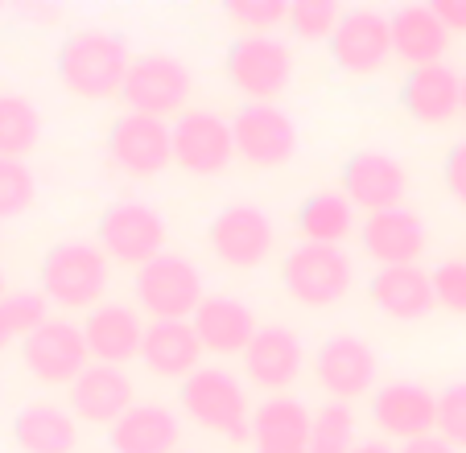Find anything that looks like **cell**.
I'll use <instances>...</instances> for the list:
<instances>
[{
    "mask_svg": "<svg viewBox=\"0 0 466 453\" xmlns=\"http://www.w3.org/2000/svg\"><path fill=\"white\" fill-rule=\"evenodd\" d=\"M203 342L194 334V322H149L145 326L141 358L157 379H190L198 371Z\"/></svg>",
    "mask_w": 466,
    "mask_h": 453,
    "instance_id": "83f0119b",
    "label": "cell"
},
{
    "mask_svg": "<svg viewBox=\"0 0 466 453\" xmlns=\"http://www.w3.org/2000/svg\"><path fill=\"white\" fill-rule=\"evenodd\" d=\"M355 417L347 404L330 400L314 412V428H309L306 453H351L355 449Z\"/></svg>",
    "mask_w": 466,
    "mask_h": 453,
    "instance_id": "d6a6232c",
    "label": "cell"
},
{
    "mask_svg": "<svg viewBox=\"0 0 466 453\" xmlns=\"http://www.w3.org/2000/svg\"><path fill=\"white\" fill-rule=\"evenodd\" d=\"M351 453H396V449L388 441H363V445H355Z\"/></svg>",
    "mask_w": 466,
    "mask_h": 453,
    "instance_id": "7bdbcfd3",
    "label": "cell"
},
{
    "mask_svg": "<svg viewBox=\"0 0 466 453\" xmlns=\"http://www.w3.org/2000/svg\"><path fill=\"white\" fill-rule=\"evenodd\" d=\"M281 280L293 301H301V306H309V309H326V306H339V301L351 293L355 268L343 247L301 244L285 256Z\"/></svg>",
    "mask_w": 466,
    "mask_h": 453,
    "instance_id": "8992f818",
    "label": "cell"
},
{
    "mask_svg": "<svg viewBox=\"0 0 466 453\" xmlns=\"http://www.w3.org/2000/svg\"><path fill=\"white\" fill-rule=\"evenodd\" d=\"M132 70V54L124 37L107 29L71 34L58 50V83L79 99H116L124 96V79Z\"/></svg>",
    "mask_w": 466,
    "mask_h": 453,
    "instance_id": "6da1fadb",
    "label": "cell"
},
{
    "mask_svg": "<svg viewBox=\"0 0 466 453\" xmlns=\"http://www.w3.org/2000/svg\"><path fill=\"white\" fill-rule=\"evenodd\" d=\"M107 157L132 177H153L174 166V128L157 116L124 112L107 132Z\"/></svg>",
    "mask_w": 466,
    "mask_h": 453,
    "instance_id": "8fae6325",
    "label": "cell"
},
{
    "mask_svg": "<svg viewBox=\"0 0 466 453\" xmlns=\"http://www.w3.org/2000/svg\"><path fill=\"white\" fill-rule=\"evenodd\" d=\"M400 104L417 124H450L462 112V75L441 66V62L409 70L405 87H400Z\"/></svg>",
    "mask_w": 466,
    "mask_h": 453,
    "instance_id": "603a6c76",
    "label": "cell"
},
{
    "mask_svg": "<svg viewBox=\"0 0 466 453\" xmlns=\"http://www.w3.org/2000/svg\"><path fill=\"white\" fill-rule=\"evenodd\" d=\"M13 437L25 453H75L79 425H75V412L58 404H29L13 420Z\"/></svg>",
    "mask_w": 466,
    "mask_h": 453,
    "instance_id": "f1b7e54d",
    "label": "cell"
},
{
    "mask_svg": "<svg viewBox=\"0 0 466 453\" xmlns=\"http://www.w3.org/2000/svg\"><path fill=\"white\" fill-rule=\"evenodd\" d=\"M207 239H211V252L223 264H231V268H256V264H264V256L273 252V218L264 215L260 206L236 202V206H223L215 215Z\"/></svg>",
    "mask_w": 466,
    "mask_h": 453,
    "instance_id": "4fadbf2b",
    "label": "cell"
},
{
    "mask_svg": "<svg viewBox=\"0 0 466 453\" xmlns=\"http://www.w3.org/2000/svg\"><path fill=\"white\" fill-rule=\"evenodd\" d=\"M42 140V112L25 96H0V157L25 161Z\"/></svg>",
    "mask_w": 466,
    "mask_h": 453,
    "instance_id": "4dcf8cb0",
    "label": "cell"
},
{
    "mask_svg": "<svg viewBox=\"0 0 466 453\" xmlns=\"http://www.w3.org/2000/svg\"><path fill=\"white\" fill-rule=\"evenodd\" d=\"M433 13L441 17V25H446L450 34H466V0H438Z\"/></svg>",
    "mask_w": 466,
    "mask_h": 453,
    "instance_id": "ab89813d",
    "label": "cell"
},
{
    "mask_svg": "<svg viewBox=\"0 0 466 453\" xmlns=\"http://www.w3.org/2000/svg\"><path fill=\"white\" fill-rule=\"evenodd\" d=\"M228 79L248 104H273L293 79V54L281 37H239L228 50Z\"/></svg>",
    "mask_w": 466,
    "mask_h": 453,
    "instance_id": "ba28073f",
    "label": "cell"
},
{
    "mask_svg": "<svg viewBox=\"0 0 466 453\" xmlns=\"http://www.w3.org/2000/svg\"><path fill=\"white\" fill-rule=\"evenodd\" d=\"M21 13H25V17H34V21H54V17H58V9H42V5H21Z\"/></svg>",
    "mask_w": 466,
    "mask_h": 453,
    "instance_id": "b9f144b4",
    "label": "cell"
},
{
    "mask_svg": "<svg viewBox=\"0 0 466 453\" xmlns=\"http://www.w3.org/2000/svg\"><path fill=\"white\" fill-rule=\"evenodd\" d=\"M450 45V29L433 13V5H405L392 13V54L413 70L438 66Z\"/></svg>",
    "mask_w": 466,
    "mask_h": 453,
    "instance_id": "4316f807",
    "label": "cell"
},
{
    "mask_svg": "<svg viewBox=\"0 0 466 453\" xmlns=\"http://www.w3.org/2000/svg\"><path fill=\"white\" fill-rule=\"evenodd\" d=\"M371 420L396 441H421L438 433V396L413 379H396L371 396Z\"/></svg>",
    "mask_w": 466,
    "mask_h": 453,
    "instance_id": "e0dca14e",
    "label": "cell"
},
{
    "mask_svg": "<svg viewBox=\"0 0 466 453\" xmlns=\"http://www.w3.org/2000/svg\"><path fill=\"white\" fill-rule=\"evenodd\" d=\"M190 322H194L198 342H203V350H211V355H244L252 347L256 330H260L252 309L239 297H228V293L207 297Z\"/></svg>",
    "mask_w": 466,
    "mask_h": 453,
    "instance_id": "7402d4cb",
    "label": "cell"
},
{
    "mask_svg": "<svg viewBox=\"0 0 466 453\" xmlns=\"http://www.w3.org/2000/svg\"><path fill=\"white\" fill-rule=\"evenodd\" d=\"M177 441L182 428L166 404H137L107 428L112 453H177Z\"/></svg>",
    "mask_w": 466,
    "mask_h": 453,
    "instance_id": "484cf974",
    "label": "cell"
},
{
    "mask_svg": "<svg viewBox=\"0 0 466 453\" xmlns=\"http://www.w3.org/2000/svg\"><path fill=\"white\" fill-rule=\"evenodd\" d=\"M174 166H182L194 177H215L236 157V136L231 120L207 107H186L174 124Z\"/></svg>",
    "mask_w": 466,
    "mask_h": 453,
    "instance_id": "9c48e42d",
    "label": "cell"
},
{
    "mask_svg": "<svg viewBox=\"0 0 466 453\" xmlns=\"http://www.w3.org/2000/svg\"><path fill=\"white\" fill-rule=\"evenodd\" d=\"M400 453H458L450 441H441L438 433L433 437H421V441H409V445H400Z\"/></svg>",
    "mask_w": 466,
    "mask_h": 453,
    "instance_id": "60d3db41",
    "label": "cell"
},
{
    "mask_svg": "<svg viewBox=\"0 0 466 453\" xmlns=\"http://www.w3.org/2000/svg\"><path fill=\"white\" fill-rule=\"evenodd\" d=\"M50 322V301L42 293H9L0 301V350L25 342Z\"/></svg>",
    "mask_w": 466,
    "mask_h": 453,
    "instance_id": "1f68e13d",
    "label": "cell"
},
{
    "mask_svg": "<svg viewBox=\"0 0 466 453\" xmlns=\"http://www.w3.org/2000/svg\"><path fill=\"white\" fill-rule=\"evenodd\" d=\"M83 338H87V350L96 363L120 367L141 355L145 326L128 306H96L83 322Z\"/></svg>",
    "mask_w": 466,
    "mask_h": 453,
    "instance_id": "d4e9b609",
    "label": "cell"
},
{
    "mask_svg": "<svg viewBox=\"0 0 466 453\" xmlns=\"http://www.w3.org/2000/svg\"><path fill=\"white\" fill-rule=\"evenodd\" d=\"M306 367V350L301 338L289 326H260L252 338V347L244 350V371L256 388L268 392H285Z\"/></svg>",
    "mask_w": 466,
    "mask_h": 453,
    "instance_id": "ffe728a7",
    "label": "cell"
},
{
    "mask_svg": "<svg viewBox=\"0 0 466 453\" xmlns=\"http://www.w3.org/2000/svg\"><path fill=\"white\" fill-rule=\"evenodd\" d=\"M194 91V79L190 70H186L182 58L174 54H141V58H132V70L128 79H124V104L128 112H141V116H182L186 112V99Z\"/></svg>",
    "mask_w": 466,
    "mask_h": 453,
    "instance_id": "52a82bcc",
    "label": "cell"
},
{
    "mask_svg": "<svg viewBox=\"0 0 466 453\" xmlns=\"http://www.w3.org/2000/svg\"><path fill=\"white\" fill-rule=\"evenodd\" d=\"M343 21V9L335 0H298L289 5V29L301 42H330Z\"/></svg>",
    "mask_w": 466,
    "mask_h": 453,
    "instance_id": "836d02e7",
    "label": "cell"
},
{
    "mask_svg": "<svg viewBox=\"0 0 466 453\" xmlns=\"http://www.w3.org/2000/svg\"><path fill=\"white\" fill-rule=\"evenodd\" d=\"M5 297H9V285H5V272H0V301H5Z\"/></svg>",
    "mask_w": 466,
    "mask_h": 453,
    "instance_id": "ee69618b",
    "label": "cell"
},
{
    "mask_svg": "<svg viewBox=\"0 0 466 453\" xmlns=\"http://www.w3.org/2000/svg\"><path fill=\"white\" fill-rule=\"evenodd\" d=\"M425 244H430V236H425L421 215L405 206L368 215V223H363V252L380 268H409L425 256Z\"/></svg>",
    "mask_w": 466,
    "mask_h": 453,
    "instance_id": "ac0fdd59",
    "label": "cell"
},
{
    "mask_svg": "<svg viewBox=\"0 0 466 453\" xmlns=\"http://www.w3.org/2000/svg\"><path fill=\"white\" fill-rule=\"evenodd\" d=\"M107 272L112 260L99 252V244L66 239L42 260V297L62 309H96V301L107 293Z\"/></svg>",
    "mask_w": 466,
    "mask_h": 453,
    "instance_id": "7a4b0ae2",
    "label": "cell"
},
{
    "mask_svg": "<svg viewBox=\"0 0 466 453\" xmlns=\"http://www.w3.org/2000/svg\"><path fill=\"white\" fill-rule=\"evenodd\" d=\"M462 116H466V75H462Z\"/></svg>",
    "mask_w": 466,
    "mask_h": 453,
    "instance_id": "f6af8a7d",
    "label": "cell"
},
{
    "mask_svg": "<svg viewBox=\"0 0 466 453\" xmlns=\"http://www.w3.org/2000/svg\"><path fill=\"white\" fill-rule=\"evenodd\" d=\"M21 358H25L29 375L37 384H75L83 371L91 367V350L87 338H83V326H71L62 317H50L37 334H29L21 342Z\"/></svg>",
    "mask_w": 466,
    "mask_h": 453,
    "instance_id": "7c38bea8",
    "label": "cell"
},
{
    "mask_svg": "<svg viewBox=\"0 0 466 453\" xmlns=\"http://www.w3.org/2000/svg\"><path fill=\"white\" fill-rule=\"evenodd\" d=\"M433 297L450 314H466V260H441L433 268Z\"/></svg>",
    "mask_w": 466,
    "mask_h": 453,
    "instance_id": "74e56055",
    "label": "cell"
},
{
    "mask_svg": "<svg viewBox=\"0 0 466 453\" xmlns=\"http://www.w3.org/2000/svg\"><path fill=\"white\" fill-rule=\"evenodd\" d=\"M137 301L145 314H153V322H190L207 301L203 272L186 256L161 252L157 260L137 272Z\"/></svg>",
    "mask_w": 466,
    "mask_h": 453,
    "instance_id": "277c9868",
    "label": "cell"
},
{
    "mask_svg": "<svg viewBox=\"0 0 466 453\" xmlns=\"http://www.w3.org/2000/svg\"><path fill=\"white\" fill-rule=\"evenodd\" d=\"M438 437L454 449H466V384H450L438 392Z\"/></svg>",
    "mask_w": 466,
    "mask_h": 453,
    "instance_id": "8d00e7d4",
    "label": "cell"
},
{
    "mask_svg": "<svg viewBox=\"0 0 466 453\" xmlns=\"http://www.w3.org/2000/svg\"><path fill=\"white\" fill-rule=\"evenodd\" d=\"M409 190V174L405 166L392 157V153H380V148H363L343 166V194L351 206L380 215V210H396L405 202Z\"/></svg>",
    "mask_w": 466,
    "mask_h": 453,
    "instance_id": "9a60e30c",
    "label": "cell"
},
{
    "mask_svg": "<svg viewBox=\"0 0 466 453\" xmlns=\"http://www.w3.org/2000/svg\"><path fill=\"white\" fill-rule=\"evenodd\" d=\"M371 306L380 309L392 322H421L438 297H433V272H425L421 264H409V268H380L368 285Z\"/></svg>",
    "mask_w": 466,
    "mask_h": 453,
    "instance_id": "44dd1931",
    "label": "cell"
},
{
    "mask_svg": "<svg viewBox=\"0 0 466 453\" xmlns=\"http://www.w3.org/2000/svg\"><path fill=\"white\" fill-rule=\"evenodd\" d=\"M298 231L306 236V244L339 247L355 231V206L347 202V194H339V190H318L301 202Z\"/></svg>",
    "mask_w": 466,
    "mask_h": 453,
    "instance_id": "f546056e",
    "label": "cell"
},
{
    "mask_svg": "<svg viewBox=\"0 0 466 453\" xmlns=\"http://www.w3.org/2000/svg\"><path fill=\"white\" fill-rule=\"evenodd\" d=\"M441 174H446V190L466 206V140H458V145L446 153V166H441Z\"/></svg>",
    "mask_w": 466,
    "mask_h": 453,
    "instance_id": "f35d334b",
    "label": "cell"
},
{
    "mask_svg": "<svg viewBox=\"0 0 466 453\" xmlns=\"http://www.w3.org/2000/svg\"><path fill=\"white\" fill-rule=\"evenodd\" d=\"M182 400L186 417L198 420L203 428L228 437V441H252V408L239 388V379L223 367H198L190 379H182Z\"/></svg>",
    "mask_w": 466,
    "mask_h": 453,
    "instance_id": "3957f363",
    "label": "cell"
},
{
    "mask_svg": "<svg viewBox=\"0 0 466 453\" xmlns=\"http://www.w3.org/2000/svg\"><path fill=\"white\" fill-rule=\"evenodd\" d=\"M132 379L124 375V367H107V363H91L87 371L71 384V412L75 420H87V425H107L124 417L128 408H137L132 400Z\"/></svg>",
    "mask_w": 466,
    "mask_h": 453,
    "instance_id": "d6986e66",
    "label": "cell"
},
{
    "mask_svg": "<svg viewBox=\"0 0 466 453\" xmlns=\"http://www.w3.org/2000/svg\"><path fill=\"white\" fill-rule=\"evenodd\" d=\"M37 198V182H34V169L25 161H13V157H0V218H17L34 206Z\"/></svg>",
    "mask_w": 466,
    "mask_h": 453,
    "instance_id": "e575fe53",
    "label": "cell"
},
{
    "mask_svg": "<svg viewBox=\"0 0 466 453\" xmlns=\"http://www.w3.org/2000/svg\"><path fill=\"white\" fill-rule=\"evenodd\" d=\"M99 252L112 264H128L141 272L145 264H153L166 252V218L161 210H153L149 202H112L99 215V231H96Z\"/></svg>",
    "mask_w": 466,
    "mask_h": 453,
    "instance_id": "5b68a950",
    "label": "cell"
},
{
    "mask_svg": "<svg viewBox=\"0 0 466 453\" xmlns=\"http://www.w3.org/2000/svg\"><path fill=\"white\" fill-rule=\"evenodd\" d=\"M231 136H236V157L256 169H277L298 153V124L277 104H244L231 120Z\"/></svg>",
    "mask_w": 466,
    "mask_h": 453,
    "instance_id": "30bf717a",
    "label": "cell"
},
{
    "mask_svg": "<svg viewBox=\"0 0 466 453\" xmlns=\"http://www.w3.org/2000/svg\"><path fill=\"white\" fill-rule=\"evenodd\" d=\"M228 21L244 29V37L273 34L281 21H289V5L285 0H231Z\"/></svg>",
    "mask_w": 466,
    "mask_h": 453,
    "instance_id": "d590c367",
    "label": "cell"
},
{
    "mask_svg": "<svg viewBox=\"0 0 466 453\" xmlns=\"http://www.w3.org/2000/svg\"><path fill=\"white\" fill-rule=\"evenodd\" d=\"M330 54L347 75H376L392 58V17L380 9H347L330 37Z\"/></svg>",
    "mask_w": 466,
    "mask_h": 453,
    "instance_id": "5bb4252c",
    "label": "cell"
},
{
    "mask_svg": "<svg viewBox=\"0 0 466 453\" xmlns=\"http://www.w3.org/2000/svg\"><path fill=\"white\" fill-rule=\"evenodd\" d=\"M309 428H314V412L289 396H273L260 408H252L256 453H306Z\"/></svg>",
    "mask_w": 466,
    "mask_h": 453,
    "instance_id": "cb8c5ba5",
    "label": "cell"
},
{
    "mask_svg": "<svg viewBox=\"0 0 466 453\" xmlns=\"http://www.w3.org/2000/svg\"><path fill=\"white\" fill-rule=\"evenodd\" d=\"M376 350L368 347L355 334H335L326 338L314 355V375L326 392L335 396L339 404L355 400V396H368L376 384Z\"/></svg>",
    "mask_w": 466,
    "mask_h": 453,
    "instance_id": "2e32d148",
    "label": "cell"
}]
</instances>
